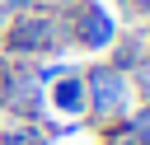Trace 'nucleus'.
Here are the masks:
<instances>
[{
  "mask_svg": "<svg viewBox=\"0 0 150 145\" xmlns=\"http://www.w3.org/2000/svg\"><path fill=\"white\" fill-rule=\"evenodd\" d=\"M5 51L28 61V56H56L70 47V33H66V14L61 9H23V14H9L5 23Z\"/></svg>",
  "mask_w": 150,
  "mask_h": 145,
  "instance_id": "f257e3e1",
  "label": "nucleus"
},
{
  "mask_svg": "<svg viewBox=\"0 0 150 145\" xmlns=\"http://www.w3.org/2000/svg\"><path fill=\"white\" fill-rule=\"evenodd\" d=\"M80 75H84V98H89L84 117H89L98 131L131 117V108H136V84H131L127 70H117V65H108V61H94V65L80 70Z\"/></svg>",
  "mask_w": 150,
  "mask_h": 145,
  "instance_id": "f03ea898",
  "label": "nucleus"
},
{
  "mask_svg": "<svg viewBox=\"0 0 150 145\" xmlns=\"http://www.w3.org/2000/svg\"><path fill=\"white\" fill-rule=\"evenodd\" d=\"M66 33H70V47H80V51H108L122 28H117V19H112L108 5H98V0H75V5L66 9Z\"/></svg>",
  "mask_w": 150,
  "mask_h": 145,
  "instance_id": "7ed1b4c3",
  "label": "nucleus"
},
{
  "mask_svg": "<svg viewBox=\"0 0 150 145\" xmlns=\"http://www.w3.org/2000/svg\"><path fill=\"white\" fill-rule=\"evenodd\" d=\"M0 108L19 122H42V84H38L33 65H9V84H5Z\"/></svg>",
  "mask_w": 150,
  "mask_h": 145,
  "instance_id": "20e7f679",
  "label": "nucleus"
},
{
  "mask_svg": "<svg viewBox=\"0 0 150 145\" xmlns=\"http://www.w3.org/2000/svg\"><path fill=\"white\" fill-rule=\"evenodd\" d=\"M52 108H56L66 122H84L89 98H84V75H80V70H66L61 80H52Z\"/></svg>",
  "mask_w": 150,
  "mask_h": 145,
  "instance_id": "39448f33",
  "label": "nucleus"
},
{
  "mask_svg": "<svg viewBox=\"0 0 150 145\" xmlns=\"http://www.w3.org/2000/svg\"><path fill=\"white\" fill-rule=\"evenodd\" d=\"M141 56H145V33H141V28H136V33H117V37H112V61H108V65L136 75Z\"/></svg>",
  "mask_w": 150,
  "mask_h": 145,
  "instance_id": "423d86ee",
  "label": "nucleus"
},
{
  "mask_svg": "<svg viewBox=\"0 0 150 145\" xmlns=\"http://www.w3.org/2000/svg\"><path fill=\"white\" fill-rule=\"evenodd\" d=\"M0 145H52V136L42 131V122H0Z\"/></svg>",
  "mask_w": 150,
  "mask_h": 145,
  "instance_id": "0eeeda50",
  "label": "nucleus"
},
{
  "mask_svg": "<svg viewBox=\"0 0 150 145\" xmlns=\"http://www.w3.org/2000/svg\"><path fill=\"white\" fill-rule=\"evenodd\" d=\"M103 145H150V131H141V126L127 117V122L103 126Z\"/></svg>",
  "mask_w": 150,
  "mask_h": 145,
  "instance_id": "6e6552de",
  "label": "nucleus"
},
{
  "mask_svg": "<svg viewBox=\"0 0 150 145\" xmlns=\"http://www.w3.org/2000/svg\"><path fill=\"white\" fill-rule=\"evenodd\" d=\"M131 80H141V89L150 94V33H145V56H141V65H136V75Z\"/></svg>",
  "mask_w": 150,
  "mask_h": 145,
  "instance_id": "1a4fd4ad",
  "label": "nucleus"
},
{
  "mask_svg": "<svg viewBox=\"0 0 150 145\" xmlns=\"http://www.w3.org/2000/svg\"><path fill=\"white\" fill-rule=\"evenodd\" d=\"M131 122H136L141 131H150V94H145V103H141V108H131Z\"/></svg>",
  "mask_w": 150,
  "mask_h": 145,
  "instance_id": "9d476101",
  "label": "nucleus"
},
{
  "mask_svg": "<svg viewBox=\"0 0 150 145\" xmlns=\"http://www.w3.org/2000/svg\"><path fill=\"white\" fill-rule=\"evenodd\" d=\"M5 5H9L14 14H23V9H38V0H5Z\"/></svg>",
  "mask_w": 150,
  "mask_h": 145,
  "instance_id": "9b49d317",
  "label": "nucleus"
},
{
  "mask_svg": "<svg viewBox=\"0 0 150 145\" xmlns=\"http://www.w3.org/2000/svg\"><path fill=\"white\" fill-rule=\"evenodd\" d=\"M5 84H9V61L0 56V103H5Z\"/></svg>",
  "mask_w": 150,
  "mask_h": 145,
  "instance_id": "f8f14e48",
  "label": "nucleus"
}]
</instances>
